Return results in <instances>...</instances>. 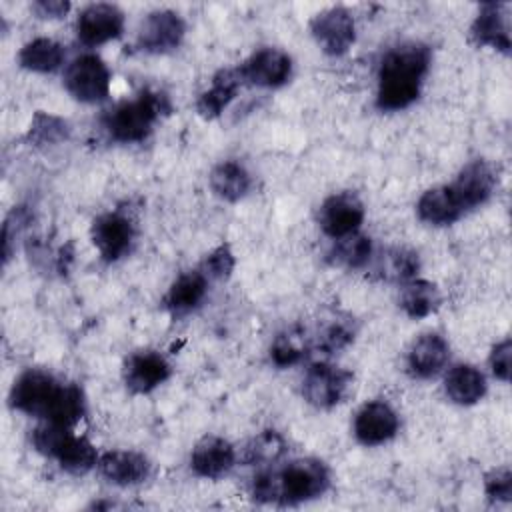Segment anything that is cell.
I'll use <instances>...</instances> for the list:
<instances>
[{
  "mask_svg": "<svg viewBox=\"0 0 512 512\" xmlns=\"http://www.w3.org/2000/svg\"><path fill=\"white\" fill-rule=\"evenodd\" d=\"M494 184L496 176L492 168L484 160H472L460 170L456 180L448 186L456 202L460 204L462 212L466 214L468 210L484 204L490 198V194L494 192Z\"/></svg>",
  "mask_w": 512,
  "mask_h": 512,
  "instance_id": "5bb4252c",
  "label": "cell"
},
{
  "mask_svg": "<svg viewBox=\"0 0 512 512\" xmlns=\"http://www.w3.org/2000/svg\"><path fill=\"white\" fill-rule=\"evenodd\" d=\"M32 10L40 16V18H62L68 10H70V2H62V0H40L34 2Z\"/></svg>",
  "mask_w": 512,
  "mask_h": 512,
  "instance_id": "74e56055",
  "label": "cell"
},
{
  "mask_svg": "<svg viewBox=\"0 0 512 512\" xmlns=\"http://www.w3.org/2000/svg\"><path fill=\"white\" fill-rule=\"evenodd\" d=\"M236 462V452L232 444L220 436H204L196 442L190 466L202 478H220Z\"/></svg>",
  "mask_w": 512,
  "mask_h": 512,
  "instance_id": "ac0fdd59",
  "label": "cell"
},
{
  "mask_svg": "<svg viewBox=\"0 0 512 512\" xmlns=\"http://www.w3.org/2000/svg\"><path fill=\"white\" fill-rule=\"evenodd\" d=\"M370 258H372V240L360 232L334 238V244L328 252V260L334 266L348 268V270H358L366 266Z\"/></svg>",
  "mask_w": 512,
  "mask_h": 512,
  "instance_id": "4316f807",
  "label": "cell"
},
{
  "mask_svg": "<svg viewBox=\"0 0 512 512\" xmlns=\"http://www.w3.org/2000/svg\"><path fill=\"white\" fill-rule=\"evenodd\" d=\"M398 424L394 408L382 400H374L356 412L354 436L364 446H378L396 436Z\"/></svg>",
  "mask_w": 512,
  "mask_h": 512,
  "instance_id": "4fadbf2b",
  "label": "cell"
},
{
  "mask_svg": "<svg viewBox=\"0 0 512 512\" xmlns=\"http://www.w3.org/2000/svg\"><path fill=\"white\" fill-rule=\"evenodd\" d=\"M310 350V342L306 332L300 326H290L284 332H280L270 348L272 362L280 368L298 364Z\"/></svg>",
  "mask_w": 512,
  "mask_h": 512,
  "instance_id": "1f68e13d",
  "label": "cell"
},
{
  "mask_svg": "<svg viewBox=\"0 0 512 512\" xmlns=\"http://www.w3.org/2000/svg\"><path fill=\"white\" fill-rule=\"evenodd\" d=\"M244 82L260 88L282 86L292 74V60L278 48H262L254 52L240 68Z\"/></svg>",
  "mask_w": 512,
  "mask_h": 512,
  "instance_id": "7c38bea8",
  "label": "cell"
},
{
  "mask_svg": "<svg viewBox=\"0 0 512 512\" xmlns=\"http://www.w3.org/2000/svg\"><path fill=\"white\" fill-rule=\"evenodd\" d=\"M504 8L506 6L500 2L482 4L470 28V38L474 40L476 46H490L504 54L510 52V34Z\"/></svg>",
  "mask_w": 512,
  "mask_h": 512,
  "instance_id": "d6986e66",
  "label": "cell"
},
{
  "mask_svg": "<svg viewBox=\"0 0 512 512\" xmlns=\"http://www.w3.org/2000/svg\"><path fill=\"white\" fill-rule=\"evenodd\" d=\"M328 484L330 472L322 460L298 458L280 470H264L254 476L252 498L260 504L292 506L322 496Z\"/></svg>",
  "mask_w": 512,
  "mask_h": 512,
  "instance_id": "7a4b0ae2",
  "label": "cell"
},
{
  "mask_svg": "<svg viewBox=\"0 0 512 512\" xmlns=\"http://www.w3.org/2000/svg\"><path fill=\"white\" fill-rule=\"evenodd\" d=\"M416 212L422 222L432 226H448L464 214L450 186H436L426 190L416 204Z\"/></svg>",
  "mask_w": 512,
  "mask_h": 512,
  "instance_id": "44dd1931",
  "label": "cell"
},
{
  "mask_svg": "<svg viewBox=\"0 0 512 512\" xmlns=\"http://www.w3.org/2000/svg\"><path fill=\"white\" fill-rule=\"evenodd\" d=\"M58 386L60 384L52 374L44 370H26L16 378L10 390V406L24 414L46 418Z\"/></svg>",
  "mask_w": 512,
  "mask_h": 512,
  "instance_id": "52a82bcc",
  "label": "cell"
},
{
  "mask_svg": "<svg viewBox=\"0 0 512 512\" xmlns=\"http://www.w3.org/2000/svg\"><path fill=\"white\" fill-rule=\"evenodd\" d=\"M208 278L200 270L180 274L166 292L164 304L172 314H186L194 310L206 296Z\"/></svg>",
  "mask_w": 512,
  "mask_h": 512,
  "instance_id": "7402d4cb",
  "label": "cell"
},
{
  "mask_svg": "<svg viewBox=\"0 0 512 512\" xmlns=\"http://www.w3.org/2000/svg\"><path fill=\"white\" fill-rule=\"evenodd\" d=\"M90 238L106 262H116L132 246L134 224L122 212H106L92 222Z\"/></svg>",
  "mask_w": 512,
  "mask_h": 512,
  "instance_id": "30bf717a",
  "label": "cell"
},
{
  "mask_svg": "<svg viewBox=\"0 0 512 512\" xmlns=\"http://www.w3.org/2000/svg\"><path fill=\"white\" fill-rule=\"evenodd\" d=\"M186 26L184 20L172 10H156L140 24L136 44L142 52L164 54L180 46Z\"/></svg>",
  "mask_w": 512,
  "mask_h": 512,
  "instance_id": "ba28073f",
  "label": "cell"
},
{
  "mask_svg": "<svg viewBox=\"0 0 512 512\" xmlns=\"http://www.w3.org/2000/svg\"><path fill=\"white\" fill-rule=\"evenodd\" d=\"M510 354H512V344H510V340L506 338V340L498 342V344L492 348L490 358H488L490 368H492V374H494L498 380H502V382H508V378H510Z\"/></svg>",
  "mask_w": 512,
  "mask_h": 512,
  "instance_id": "8d00e7d4",
  "label": "cell"
},
{
  "mask_svg": "<svg viewBox=\"0 0 512 512\" xmlns=\"http://www.w3.org/2000/svg\"><path fill=\"white\" fill-rule=\"evenodd\" d=\"M124 14L114 4H90L76 20V34L86 46L106 44L122 34Z\"/></svg>",
  "mask_w": 512,
  "mask_h": 512,
  "instance_id": "8fae6325",
  "label": "cell"
},
{
  "mask_svg": "<svg viewBox=\"0 0 512 512\" xmlns=\"http://www.w3.org/2000/svg\"><path fill=\"white\" fill-rule=\"evenodd\" d=\"M448 358H450L448 342L436 332H426L412 342L408 350L406 366L414 378H432L438 372H442Z\"/></svg>",
  "mask_w": 512,
  "mask_h": 512,
  "instance_id": "2e32d148",
  "label": "cell"
},
{
  "mask_svg": "<svg viewBox=\"0 0 512 512\" xmlns=\"http://www.w3.org/2000/svg\"><path fill=\"white\" fill-rule=\"evenodd\" d=\"M418 268H420V262L416 252L406 248H390L376 258L372 272L382 280L406 282L418 272Z\"/></svg>",
  "mask_w": 512,
  "mask_h": 512,
  "instance_id": "f1b7e54d",
  "label": "cell"
},
{
  "mask_svg": "<svg viewBox=\"0 0 512 512\" xmlns=\"http://www.w3.org/2000/svg\"><path fill=\"white\" fill-rule=\"evenodd\" d=\"M442 302L440 290L428 280H412L404 286L400 306L410 318H426L438 310Z\"/></svg>",
  "mask_w": 512,
  "mask_h": 512,
  "instance_id": "f546056e",
  "label": "cell"
},
{
  "mask_svg": "<svg viewBox=\"0 0 512 512\" xmlns=\"http://www.w3.org/2000/svg\"><path fill=\"white\" fill-rule=\"evenodd\" d=\"M98 470L116 486H136L148 478L150 462L132 450H110L98 458Z\"/></svg>",
  "mask_w": 512,
  "mask_h": 512,
  "instance_id": "e0dca14e",
  "label": "cell"
},
{
  "mask_svg": "<svg viewBox=\"0 0 512 512\" xmlns=\"http://www.w3.org/2000/svg\"><path fill=\"white\" fill-rule=\"evenodd\" d=\"M354 376L352 372L330 362L312 364L302 380V396L308 404L320 410L338 406L350 394Z\"/></svg>",
  "mask_w": 512,
  "mask_h": 512,
  "instance_id": "277c9868",
  "label": "cell"
},
{
  "mask_svg": "<svg viewBox=\"0 0 512 512\" xmlns=\"http://www.w3.org/2000/svg\"><path fill=\"white\" fill-rule=\"evenodd\" d=\"M310 32L316 44L330 56L346 54L356 40L354 18L342 6H332L318 12L310 20Z\"/></svg>",
  "mask_w": 512,
  "mask_h": 512,
  "instance_id": "8992f818",
  "label": "cell"
},
{
  "mask_svg": "<svg viewBox=\"0 0 512 512\" xmlns=\"http://www.w3.org/2000/svg\"><path fill=\"white\" fill-rule=\"evenodd\" d=\"M444 390L452 402L470 406L482 400L486 394V378L478 368L470 364H458L448 370L444 378Z\"/></svg>",
  "mask_w": 512,
  "mask_h": 512,
  "instance_id": "603a6c76",
  "label": "cell"
},
{
  "mask_svg": "<svg viewBox=\"0 0 512 512\" xmlns=\"http://www.w3.org/2000/svg\"><path fill=\"white\" fill-rule=\"evenodd\" d=\"M430 56V48L420 42H404L388 50L378 70L376 106L394 112L416 102L430 66Z\"/></svg>",
  "mask_w": 512,
  "mask_h": 512,
  "instance_id": "6da1fadb",
  "label": "cell"
},
{
  "mask_svg": "<svg viewBox=\"0 0 512 512\" xmlns=\"http://www.w3.org/2000/svg\"><path fill=\"white\" fill-rule=\"evenodd\" d=\"M64 86L68 94L80 102H100L110 92V70L100 56L82 54L68 64Z\"/></svg>",
  "mask_w": 512,
  "mask_h": 512,
  "instance_id": "5b68a950",
  "label": "cell"
},
{
  "mask_svg": "<svg viewBox=\"0 0 512 512\" xmlns=\"http://www.w3.org/2000/svg\"><path fill=\"white\" fill-rule=\"evenodd\" d=\"M242 84H244V80H242L238 68L220 70L212 78L210 88L198 96V102H196L198 114L206 120L220 116L224 112V108H228V104L236 98Z\"/></svg>",
  "mask_w": 512,
  "mask_h": 512,
  "instance_id": "ffe728a7",
  "label": "cell"
},
{
  "mask_svg": "<svg viewBox=\"0 0 512 512\" xmlns=\"http://www.w3.org/2000/svg\"><path fill=\"white\" fill-rule=\"evenodd\" d=\"M170 376L168 360L154 350H140L128 356L124 364L126 388L134 394H146L166 382Z\"/></svg>",
  "mask_w": 512,
  "mask_h": 512,
  "instance_id": "9a60e30c",
  "label": "cell"
},
{
  "mask_svg": "<svg viewBox=\"0 0 512 512\" xmlns=\"http://www.w3.org/2000/svg\"><path fill=\"white\" fill-rule=\"evenodd\" d=\"M286 452L284 438L274 430H264L256 434L244 448V462L250 466L276 464Z\"/></svg>",
  "mask_w": 512,
  "mask_h": 512,
  "instance_id": "d6a6232c",
  "label": "cell"
},
{
  "mask_svg": "<svg viewBox=\"0 0 512 512\" xmlns=\"http://www.w3.org/2000/svg\"><path fill=\"white\" fill-rule=\"evenodd\" d=\"M170 110L168 98L160 92L144 90L136 98L114 106L104 120V128L116 142H142L162 114Z\"/></svg>",
  "mask_w": 512,
  "mask_h": 512,
  "instance_id": "3957f363",
  "label": "cell"
},
{
  "mask_svg": "<svg viewBox=\"0 0 512 512\" xmlns=\"http://www.w3.org/2000/svg\"><path fill=\"white\" fill-rule=\"evenodd\" d=\"M86 412V400L84 392L76 384H60L50 408L46 412V420L72 428Z\"/></svg>",
  "mask_w": 512,
  "mask_h": 512,
  "instance_id": "83f0119b",
  "label": "cell"
},
{
  "mask_svg": "<svg viewBox=\"0 0 512 512\" xmlns=\"http://www.w3.org/2000/svg\"><path fill=\"white\" fill-rule=\"evenodd\" d=\"M210 188L218 198L226 202H238L250 190V174L240 162L224 160L212 170Z\"/></svg>",
  "mask_w": 512,
  "mask_h": 512,
  "instance_id": "d4e9b609",
  "label": "cell"
},
{
  "mask_svg": "<svg viewBox=\"0 0 512 512\" xmlns=\"http://www.w3.org/2000/svg\"><path fill=\"white\" fill-rule=\"evenodd\" d=\"M356 336V324L354 318L346 314H332L324 322H320V328L316 332V348L324 354H334L344 350L348 344H352Z\"/></svg>",
  "mask_w": 512,
  "mask_h": 512,
  "instance_id": "4dcf8cb0",
  "label": "cell"
},
{
  "mask_svg": "<svg viewBox=\"0 0 512 512\" xmlns=\"http://www.w3.org/2000/svg\"><path fill=\"white\" fill-rule=\"evenodd\" d=\"M52 458L58 460L62 470L74 476H82L98 466V452L92 442L84 436L72 434V430L64 436Z\"/></svg>",
  "mask_w": 512,
  "mask_h": 512,
  "instance_id": "cb8c5ba5",
  "label": "cell"
},
{
  "mask_svg": "<svg viewBox=\"0 0 512 512\" xmlns=\"http://www.w3.org/2000/svg\"><path fill=\"white\" fill-rule=\"evenodd\" d=\"M486 496L492 502H510L512 500V472L510 468H496L484 478Z\"/></svg>",
  "mask_w": 512,
  "mask_h": 512,
  "instance_id": "e575fe53",
  "label": "cell"
},
{
  "mask_svg": "<svg viewBox=\"0 0 512 512\" xmlns=\"http://www.w3.org/2000/svg\"><path fill=\"white\" fill-rule=\"evenodd\" d=\"M68 138V124L62 118L38 112L32 118L30 130H28V140L36 146H46V144H58Z\"/></svg>",
  "mask_w": 512,
  "mask_h": 512,
  "instance_id": "836d02e7",
  "label": "cell"
},
{
  "mask_svg": "<svg viewBox=\"0 0 512 512\" xmlns=\"http://www.w3.org/2000/svg\"><path fill=\"white\" fill-rule=\"evenodd\" d=\"M18 62L30 72L48 74L62 66L64 48L52 38H34L20 48Z\"/></svg>",
  "mask_w": 512,
  "mask_h": 512,
  "instance_id": "484cf974",
  "label": "cell"
},
{
  "mask_svg": "<svg viewBox=\"0 0 512 512\" xmlns=\"http://www.w3.org/2000/svg\"><path fill=\"white\" fill-rule=\"evenodd\" d=\"M364 220V204L354 192L328 196L318 210V224L330 238H342L358 232Z\"/></svg>",
  "mask_w": 512,
  "mask_h": 512,
  "instance_id": "9c48e42d",
  "label": "cell"
},
{
  "mask_svg": "<svg viewBox=\"0 0 512 512\" xmlns=\"http://www.w3.org/2000/svg\"><path fill=\"white\" fill-rule=\"evenodd\" d=\"M232 270H234V254L226 244L214 248L204 260V274H208L210 278L224 280L230 276Z\"/></svg>",
  "mask_w": 512,
  "mask_h": 512,
  "instance_id": "d590c367",
  "label": "cell"
}]
</instances>
